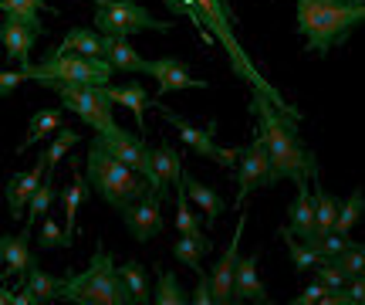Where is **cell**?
Returning a JSON list of instances; mask_svg holds the SVG:
<instances>
[{
    "instance_id": "36",
    "label": "cell",
    "mask_w": 365,
    "mask_h": 305,
    "mask_svg": "<svg viewBox=\"0 0 365 305\" xmlns=\"http://www.w3.org/2000/svg\"><path fill=\"white\" fill-rule=\"evenodd\" d=\"M38 241H41V248H71V244H75V241L65 234V227H58L51 221V214L41 217V238Z\"/></svg>"
},
{
    "instance_id": "14",
    "label": "cell",
    "mask_w": 365,
    "mask_h": 305,
    "mask_svg": "<svg viewBox=\"0 0 365 305\" xmlns=\"http://www.w3.org/2000/svg\"><path fill=\"white\" fill-rule=\"evenodd\" d=\"M180 170H182V156L176 153L173 143H159L156 149H149V173H145V180H149V186L163 200L170 197L173 184H180Z\"/></svg>"
},
{
    "instance_id": "40",
    "label": "cell",
    "mask_w": 365,
    "mask_h": 305,
    "mask_svg": "<svg viewBox=\"0 0 365 305\" xmlns=\"http://www.w3.org/2000/svg\"><path fill=\"white\" fill-rule=\"evenodd\" d=\"M328 295V285H322V281H314V285H308V289H304V292L298 295V299H294V305H322V299H325Z\"/></svg>"
},
{
    "instance_id": "5",
    "label": "cell",
    "mask_w": 365,
    "mask_h": 305,
    "mask_svg": "<svg viewBox=\"0 0 365 305\" xmlns=\"http://www.w3.org/2000/svg\"><path fill=\"white\" fill-rule=\"evenodd\" d=\"M27 81H48V79H61V81H78V85H112L115 68L108 65V58H88V54H61L54 51L48 61L41 65H24Z\"/></svg>"
},
{
    "instance_id": "20",
    "label": "cell",
    "mask_w": 365,
    "mask_h": 305,
    "mask_svg": "<svg viewBox=\"0 0 365 305\" xmlns=\"http://www.w3.org/2000/svg\"><path fill=\"white\" fill-rule=\"evenodd\" d=\"M180 184H182V190H186V197H190L200 211L207 214V224L210 227L217 224V221H220V214H223V207H227L220 194H217V190H210L207 184H200L190 170H180Z\"/></svg>"
},
{
    "instance_id": "42",
    "label": "cell",
    "mask_w": 365,
    "mask_h": 305,
    "mask_svg": "<svg viewBox=\"0 0 365 305\" xmlns=\"http://www.w3.org/2000/svg\"><path fill=\"white\" fill-rule=\"evenodd\" d=\"M345 292L352 295V305H365V275H352V279L345 281Z\"/></svg>"
},
{
    "instance_id": "3",
    "label": "cell",
    "mask_w": 365,
    "mask_h": 305,
    "mask_svg": "<svg viewBox=\"0 0 365 305\" xmlns=\"http://www.w3.org/2000/svg\"><path fill=\"white\" fill-rule=\"evenodd\" d=\"M58 299L78 302V305H129L132 302L129 289H125V281L118 275V265L112 261V254L102 248V241H98V248L91 254V265L85 271L61 279Z\"/></svg>"
},
{
    "instance_id": "30",
    "label": "cell",
    "mask_w": 365,
    "mask_h": 305,
    "mask_svg": "<svg viewBox=\"0 0 365 305\" xmlns=\"http://www.w3.org/2000/svg\"><path fill=\"white\" fill-rule=\"evenodd\" d=\"M277 234H281V241L287 244V254H291V265H294V271H312V268L322 261V254L314 251L308 241H301L298 234H291L287 227H281Z\"/></svg>"
},
{
    "instance_id": "25",
    "label": "cell",
    "mask_w": 365,
    "mask_h": 305,
    "mask_svg": "<svg viewBox=\"0 0 365 305\" xmlns=\"http://www.w3.org/2000/svg\"><path fill=\"white\" fill-rule=\"evenodd\" d=\"M312 200H314V234H318V238H322V234H331V231H335V221H339L341 200L331 197L322 184H314Z\"/></svg>"
},
{
    "instance_id": "6",
    "label": "cell",
    "mask_w": 365,
    "mask_h": 305,
    "mask_svg": "<svg viewBox=\"0 0 365 305\" xmlns=\"http://www.w3.org/2000/svg\"><path fill=\"white\" fill-rule=\"evenodd\" d=\"M44 89H51L61 102H65L68 112H75L81 122H88L95 133H105L112 126V109L115 102L108 99L105 85H78V81H61V79H48L41 81Z\"/></svg>"
},
{
    "instance_id": "4",
    "label": "cell",
    "mask_w": 365,
    "mask_h": 305,
    "mask_svg": "<svg viewBox=\"0 0 365 305\" xmlns=\"http://www.w3.org/2000/svg\"><path fill=\"white\" fill-rule=\"evenodd\" d=\"M85 180L88 186L98 194V197L108 204V207H129L132 200H139L149 190V180H145L143 173H135L132 166H125L122 159H115L108 149L102 146V139L95 136L91 139V149H88V166H85Z\"/></svg>"
},
{
    "instance_id": "29",
    "label": "cell",
    "mask_w": 365,
    "mask_h": 305,
    "mask_svg": "<svg viewBox=\"0 0 365 305\" xmlns=\"http://www.w3.org/2000/svg\"><path fill=\"white\" fill-rule=\"evenodd\" d=\"M118 275H122L125 289H129L132 305H149L153 302V295H149V275H145V268L139 265V261H125V265H118Z\"/></svg>"
},
{
    "instance_id": "9",
    "label": "cell",
    "mask_w": 365,
    "mask_h": 305,
    "mask_svg": "<svg viewBox=\"0 0 365 305\" xmlns=\"http://www.w3.org/2000/svg\"><path fill=\"white\" fill-rule=\"evenodd\" d=\"M122 221H125L129 234L139 241V244L159 238V234L166 231V221H163V197L149 186L139 200H132L129 207H122Z\"/></svg>"
},
{
    "instance_id": "2",
    "label": "cell",
    "mask_w": 365,
    "mask_h": 305,
    "mask_svg": "<svg viewBox=\"0 0 365 305\" xmlns=\"http://www.w3.org/2000/svg\"><path fill=\"white\" fill-rule=\"evenodd\" d=\"M298 4V34L304 51L325 58L335 44L349 41L355 27L365 24V0H294Z\"/></svg>"
},
{
    "instance_id": "31",
    "label": "cell",
    "mask_w": 365,
    "mask_h": 305,
    "mask_svg": "<svg viewBox=\"0 0 365 305\" xmlns=\"http://www.w3.org/2000/svg\"><path fill=\"white\" fill-rule=\"evenodd\" d=\"M21 285H27L31 292L38 295V302H54L58 299V292H61V279H54V275H48V271H41L38 265H31L21 275Z\"/></svg>"
},
{
    "instance_id": "33",
    "label": "cell",
    "mask_w": 365,
    "mask_h": 305,
    "mask_svg": "<svg viewBox=\"0 0 365 305\" xmlns=\"http://www.w3.org/2000/svg\"><path fill=\"white\" fill-rule=\"evenodd\" d=\"M78 143H81V133H75V129H65V126H61V129L54 133L51 146L44 149V153H48V173H54V166L68 156V149H75Z\"/></svg>"
},
{
    "instance_id": "41",
    "label": "cell",
    "mask_w": 365,
    "mask_h": 305,
    "mask_svg": "<svg viewBox=\"0 0 365 305\" xmlns=\"http://www.w3.org/2000/svg\"><path fill=\"white\" fill-rule=\"evenodd\" d=\"M190 302H196V305H210L213 302V289H210V279L200 271V281H196V292L190 295Z\"/></svg>"
},
{
    "instance_id": "27",
    "label": "cell",
    "mask_w": 365,
    "mask_h": 305,
    "mask_svg": "<svg viewBox=\"0 0 365 305\" xmlns=\"http://www.w3.org/2000/svg\"><path fill=\"white\" fill-rule=\"evenodd\" d=\"M58 197H61V194H58V186H54V173L41 176L38 190H34V197H31V204H27V227H24V231H31L34 224H41V217L51 211V204Z\"/></svg>"
},
{
    "instance_id": "1",
    "label": "cell",
    "mask_w": 365,
    "mask_h": 305,
    "mask_svg": "<svg viewBox=\"0 0 365 305\" xmlns=\"http://www.w3.org/2000/svg\"><path fill=\"white\" fill-rule=\"evenodd\" d=\"M250 95H254V116H257V133H261L264 146H267V159H271V186L281 184V180H318V159L314 153L298 136V119L301 116H291L284 109L274 106V99L267 89L261 85H250Z\"/></svg>"
},
{
    "instance_id": "8",
    "label": "cell",
    "mask_w": 365,
    "mask_h": 305,
    "mask_svg": "<svg viewBox=\"0 0 365 305\" xmlns=\"http://www.w3.org/2000/svg\"><path fill=\"white\" fill-rule=\"evenodd\" d=\"M149 106L156 109L163 119L170 122L173 129L182 136V143L193 149L196 156H203V159H213V163H220V166H234V163H240V153L244 149H227V146H217V139H213V122H210V129H196L193 122H186L182 116H176V112H170V109L163 106V99H156V102H149Z\"/></svg>"
},
{
    "instance_id": "7",
    "label": "cell",
    "mask_w": 365,
    "mask_h": 305,
    "mask_svg": "<svg viewBox=\"0 0 365 305\" xmlns=\"http://www.w3.org/2000/svg\"><path fill=\"white\" fill-rule=\"evenodd\" d=\"M95 27L105 38H132L139 31H173V21H156L135 0H91Z\"/></svg>"
},
{
    "instance_id": "24",
    "label": "cell",
    "mask_w": 365,
    "mask_h": 305,
    "mask_svg": "<svg viewBox=\"0 0 365 305\" xmlns=\"http://www.w3.org/2000/svg\"><path fill=\"white\" fill-rule=\"evenodd\" d=\"M210 251H213V238H207L203 231H200V234H182V238L173 244L176 261H180V265H186V268H193L196 275L203 271V265H200V261H203V254H210Z\"/></svg>"
},
{
    "instance_id": "13",
    "label": "cell",
    "mask_w": 365,
    "mask_h": 305,
    "mask_svg": "<svg viewBox=\"0 0 365 305\" xmlns=\"http://www.w3.org/2000/svg\"><path fill=\"white\" fill-rule=\"evenodd\" d=\"M41 34H44V24H31L24 17L7 14V21L0 24V44L7 51V61H17L21 68L31 65V48L38 44Z\"/></svg>"
},
{
    "instance_id": "43",
    "label": "cell",
    "mask_w": 365,
    "mask_h": 305,
    "mask_svg": "<svg viewBox=\"0 0 365 305\" xmlns=\"http://www.w3.org/2000/svg\"><path fill=\"white\" fill-rule=\"evenodd\" d=\"M14 305H41V302L27 285H17V289H14Z\"/></svg>"
},
{
    "instance_id": "38",
    "label": "cell",
    "mask_w": 365,
    "mask_h": 305,
    "mask_svg": "<svg viewBox=\"0 0 365 305\" xmlns=\"http://www.w3.org/2000/svg\"><path fill=\"white\" fill-rule=\"evenodd\" d=\"M48 0H0V11L4 14H14V17H24L31 24H41L38 21V11L44 7Z\"/></svg>"
},
{
    "instance_id": "26",
    "label": "cell",
    "mask_w": 365,
    "mask_h": 305,
    "mask_svg": "<svg viewBox=\"0 0 365 305\" xmlns=\"http://www.w3.org/2000/svg\"><path fill=\"white\" fill-rule=\"evenodd\" d=\"M88 180H81L78 173L71 170V184L61 190V204H65V234L71 241H75V217H78V211H81V204L88 200Z\"/></svg>"
},
{
    "instance_id": "19",
    "label": "cell",
    "mask_w": 365,
    "mask_h": 305,
    "mask_svg": "<svg viewBox=\"0 0 365 305\" xmlns=\"http://www.w3.org/2000/svg\"><path fill=\"white\" fill-rule=\"evenodd\" d=\"M234 295L237 302H271V295L264 289V281L257 279V254L247 258H237V271H234Z\"/></svg>"
},
{
    "instance_id": "32",
    "label": "cell",
    "mask_w": 365,
    "mask_h": 305,
    "mask_svg": "<svg viewBox=\"0 0 365 305\" xmlns=\"http://www.w3.org/2000/svg\"><path fill=\"white\" fill-rule=\"evenodd\" d=\"M365 214V194L362 190H352L349 194V200L339 207V221H335V234H341V238H349V231H352L359 221H362Z\"/></svg>"
},
{
    "instance_id": "16",
    "label": "cell",
    "mask_w": 365,
    "mask_h": 305,
    "mask_svg": "<svg viewBox=\"0 0 365 305\" xmlns=\"http://www.w3.org/2000/svg\"><path fill=\"white\" fill-rule=\"evenodd\" d=\"M149 75H156L159 99L170 92H182V89H207V81L193 79L190 68L182 65L180 58H156V61H149Z\"/></svg>"
},
{
    "instance_id": "44",
    "label": "cell",
    "mask_w": 365,
    "mask_h": 305,
    "mask_svg": "<svg viewBox=\"0 0 365 305\" xmlns=\"http://www.w3.org/2000/svg\"><path fill=\"white\" fill-rule=\"evenodd\" d=\"M0 305H14V292L4 285V281H0Z\"/></svg>"
},
{
    "instance_id": "15",
    "label": "cell",
    "mask_w": 365,
    "mask_h": 305,
    "mask_svg": "<svg viewBox=\"0 0 365 305\" xmlns=\"http://www.w3.org/2000/svg\"><path fill=\"white\" fill-rule=\"evenodd\" d=\"M44 170H48V153H41L38 163H34L27 173H14L11 180H7V186H4V200H7V207H11L14 221H21V217L27 214V204H31V197H34V190H38Z\"/></svg>"
},
{
    "instance_id": "10",
    "label": "cell",
    "mask_w": 365,
    "mask_h": 305,
    "mask_svg": "<svg viewBox=\"0 0 365 305\" xmlns=\"http://www.w3.org/2000/svg\"><path fill=\"white\" fill-rule=\"evenodd\" d=\"M264 186H271V159H267V146H264L261 133H257L254 143L240 153V166H237V207L254 190H264Z\"/></svg>"
},
{
    "instance_id": "11",
    "label": "cell",
    "mask_w": 365,
    "mask_h": 305,
    "mask_svg": "<svg viewBox=\"0 0 365 305\" xmlns=\"http://www.w3.org/2000/svg\"><path fill=\"white\" fill-rule=\"evenodd\" d=\"M244 227H247V214L237 217V231L227 251L220 254V261L213 265V275H210V289H213V302L217 305H237V295H234V271H237V248H240V238H244Z\"/></svg>"
},
{
    "instance_id": "37",
    "label": "cell",
    "mask_w": 365,
    "mask_h": 305,
    "mask_svg": "<svg viewBox=\"0 0 365 305\" xmlns=\"http://www.w3.org/2000/svg\"><path fill=\"white\" fill-rule=\"evenodd\" d=\"M166 7H170L176 17H180V14H186V17L193 21L196 31H200V34L207 38V44H213V34H210L207 24H203V14H200V7H196V0H166Z\"/></svg>"
},
{
    "instance_id": "34",
    "label": "cell",
    "mask_w": 365,
    "mask_h": 305,
    "mask_svg": "<svg viewBox=\"0 0 365 305\" xmlns=\"http://www.w3.org/2000/svg\"><path fill=\"white\" fill-rule=\"evenodd\" d=\"M190 302V295L180 289V279L173 271H159L156 281V305H182Z\"/></svg>"
},
{
    "instance_id": "12",
    "label": "cell",
    "mask_w": 365,
    "mask_h": 305,
    "mask_svg": "<svg viewBox=\"0 0 365 305\" xmlns=\"http://www.w3.org/2000/svg\"><path fill=\"white\" fill-rule=\"evenodd\" d=\"M102 146L112 153L115 159H122L125 166H132L135 173H149V146H145L143 136H132L129 129H122L118 122H112L105 133H98Z\"/></svg>"
},
{
    "instance_id": "23",
    "label": "cell",
    "mask_w": 365,
    "mask_h": 305,
    "mask_svg": "<svg viewBox=\"0 0 365 305\" xmlns=\"http://www.w3.org/2000/svg\"><path fill=\"white\" fill-rule=\"evenodd\" d=\"M61 126H65V112H61V109H41V112H34V116H31V122H27L24 143L17 146V153H27L34 143L48 139V136L58 133Z\"/></svg>"
},
{
    "instance_id": "35",
    "label": "cell",
    "mask_w": 365,
    "mask_h": 305,
    "mask_svg": "<svg viewBox=\"0 0 365 305\" xmlns=\"http://www.w3.org/2000/svg\"><path fill=\"white\" fill-rule=\"evenodd\" d=\"M335 265L352 279V275H365V244H355V241H349L345 248H341L335 258H331Z\"/></svg>"
},
{
    "instance_id": "17",
    "label": "cell",
    "mask_w": 365,
    "mask_h": 305,
    "mask_svg": "<svg viewBox=\"0 0 365 305\" xmlns=\"http://www.w3.org/2000/svg\"><path fill=\"white\" fill-rule=\"evenodd\" d=\"M31 231L21 234H0V261H4V275L7 279H21L31 265H38V258L31 251Z\"/></svg>"
},
{
    "instance_id": "18",
    "label": "cell",
    "mask_w": 365,
    "mask_h": 305,
    "mask_svg": "<svg viewBox=\"0 0 365 305\" xmlns=\"http://www.w3.org/2000/svg\"><path fill=\"white\" fill-rule=\"evenodd\" d=\"M102 54L118 75H149V61L129 44V38H105L102 34Z\"/></svg>"
},
{
    "instance_id": "39",
    "label": "cell",
    "mask_w": 365,
    "mask_h": 305,
    "mask_svg": "<svg viewBox=\"0 0 365 305\" xmlns=\"http://www.w3.org/2000/svg\"><path fill=\"white\" fill-rule=\"evenodd\" d=\"M21 81H27L24 68H21V71H0V99H11L14 89H17Z\"/></svg>"
},
{
    "instance_id": "22",
    "label": "cell",
    "mask_w": 365,
    "mask_h": 305,
    "mask_svg": "<svg viewBox=\"0 0 365 305\" xmlns=\"http://www.w3.org/2000/svg\"><path fill=\"white\" fill-rule=\"evenodd\" d=\"M105 92H108V99H112L115 106L129 109L132 116H135V126H139V129H145V106H149V95H145V89L139 81H129V85H105Z\"/></svg>"
},
{
    "instance_id": "28",
    "label": "cell",
    "mask_w": 365,
    "mask_h": 305,
    "mask_svg": "<svg viewBox=\"0 0 365 305\" xmlns=\"http://www.w3.org/2000/svg\"><path fill=\"white\" fill-rule=\"evenodd\" d=\"M54 51L61 54H88V58H98L102 54V38L88 31V27H75V31H68L65 41L54 48Z\"/></svg>"
},
{
    "instance_id": "21",
    "label": "cell",
    "mask_w": 365,
    "mask_h": 305,
    "mask_svg": "<svg viewBox=\"0 0 365 305\" xmlns=\"http://www.w3.org/2000/svg\"><path fill=\"white\" fill-rule=\"evenodd\" d=\"M312 180H298V197L291 204V224H284L291 234H298L301 241L314 238V200H312Z\"/></svg>"
}]
</instances>
